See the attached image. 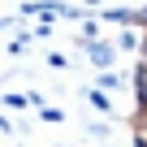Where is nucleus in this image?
I'll list each match as a JSON object with an SVG mask.
<instances>
[{"label": "nucleus", "mask_w": 147, "mask_h": 147, "mask_svg": "<svg viewBox=\"0 0 147 147\" xmlns=\"http://www.w3.org/2000/svg\"><path fill=\"white\" fill-rule=\"evenodd\" d=\"M87 104H91V108H100V113H113V100H108L104 91H87Z\"/></svg>", "instance_id": "nucleus-2"}, {"label": "nucleus", "mask_w": 147, "mask_h": 147, "mask_svg": "<svg viewBox=\"0 0 147 147\" xmlns=\"http://www.w3.org/2000/svg\"><path fill=\"white\" fill-rule=\"evenodd\" d=\"M82 48H87V61H91L95 69H104V65L117 56V43H100V39H82Z\"/></svg>", "instance_id": "nucleus-1"}, {"label": "nucleus", "mask_w": 147, "mask_h": 147, "mask_svg": "<svg viewBox=\"0 0 147 147\" xmlns=\"http://www.w3.org/2000/svg\"><path fill=\"white\" fill-rule=\"evenodd\" d=\"M26 104H30L26 95H5V108H26Z\"/></svg>", "instance_id": "nucleus-4"}, {"label": "nucleus", "mask_w": 147, "mask_h": 147, "mask_svg": "<svg viewBox=\"0 0 147 147\" xmlns=\"http://www.w3.org/2000/svg\"><path fill=\"white\" fill-rule=\"evenodd\" d=\"M48 65H52V69H69V61H65L61 52H48Z\"/></svg>", "instance_id": "nucleus-3"}]
</instances>
